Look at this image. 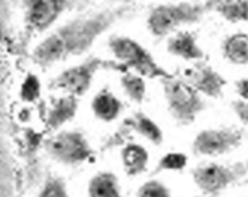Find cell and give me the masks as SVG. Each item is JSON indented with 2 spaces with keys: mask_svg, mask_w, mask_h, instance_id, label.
I'll use <instances>...</instances> for the list:
<instances>
[{
  "mask_svg": "<svg viewBox=\"0 0 248 197\" xmlns=\"http://www.w3.org/2000/svg\"><path fill=\"white\" fill-rule=\"evenodd\" d=\"M169 114L180 125H190L205 109V100L183 78L168 76L162 79Z\"/></svg>",
  "mask_w": 248,
  "mask_h": 197,
  "instance_id": "3",
  "label": "cell"
},
{
  "mask_svg": "<svg viewBox=\"0 0 248 197\" xmlns=\"http://www.w3.org/2000/svg\"><path fill=\"white\" fill-rule=\"evenodd\" d=\"M187 155L181 152H169L160 158V161L157 163L155 173L163 172V170H181L187 166Z\"/></svg>",
  "mask_w": 248,
  "mask_h": 197,
  "instance_id": "21",
  "label": "cell"
},
{
  "mask_svg": "<svg viewBox=\"0 0 248 197\" xmlns=\"http://www.w3.org/2000/svg\"><path fill=\"white\" fill-rule=\"evenodd\" d=\"M88 194L90 197H123L118 188L117 176L109 172H102L92 179Z\"/></svg>",
  "mask_w": 248,
  "mask_h": 197,
  "instance_id": "18",
  "label": "cell"
},
{
  "mask_svg": "<svg viewBox=\"0 0 248 197\" xmlns=\"http://www.w3.org/2000/svg\"><path fill=\"white\" fill-rule=\"evenodd\" d=\"M209 12L218 14L229 23L248 21V0H205Z\"/></svg>",
  "mask_w": 248,
  "mask_h": 197,
  "instance_id": "12",
  "label": "cell"
},
{
  "mask_svg": "<svg viewBox=\"0 0 248 197\" xmlns=\"http://www.w3.org/2000/svg\"><path fill=\"white\" fill-rule=\"evenodd\" d=\"M223 56L236 66H248V34L238 31L229 34L221 45Z\"/></svg>",
  "mask_w": 248,
  "mask_h": 197,
  "instance_id": "13",
  "label": "cell"
},
{
  "mask_svg": "<svg viewBox=\"0 0 248 197\" xmlns=\"http://www.w3.org/2000/svg\"><path fill=\"white\" fill-rule=\"evenodd\" d=\"M132 12V5H123L69 21L36 46L33 60L46 67L70 56H79L94 44L100 34Z\"/></svg>",
  "mask_w": 248,
  "mask_h": 197,
  "instance_id": "1",
  "label": "cell"
},
{
  "mask_svg": "<svg viewBox=\"0 0 248 197\" xmlns=\"http://www.w3.org/2000/svg\"><path fill=\"white\" fill-rule=\"evenodd\" d=\"M235 87H236V93L239 94V97L244 100H248V78H242L236 81Z\"/></svg>",
  "mask_w": 248,
  "mask_h": 197,
  "instance_id": "26",
  "label": "cell"
},
{
  "mask_svg": "<svg viewBox=\"0 0 248 197\" xmlns=\"http://www.w3.org/2000/svg\"><path fill=\"white\" fill-rule=\"evenodd\" d=\"M206 197H209V196H206Z\"/></svg>",
  "mask_w": 248,
  "mask_h": 197,
  "instance_id": "28",
  "label": "cell"
},
{
  "mask_svg": "<svg viewBox=\"0 0 248 197\" xmlns=\"http://www.w3.org/2000/svg\"><path fill=\"white\" fill-rule=\"evenodd\" d=\"M121 102L108 90H102L93 100V112L102 121H114L121 112Z\"/></svg>",
  "mask_w": 248,
  "mask_h": 197,
  "instance_id": "16",
  "label": "cell"
},
{
  "mask_svg": "<svg viewBox=\"0 0 248 197\" xmlns=\"http://www.w3.org/2000/svg\"><path fill=\"white\" fill-rule=\"evenodd\" d=\"M48 151L66 165H79L93 157V150L79 132H64L48 142Z\"/></svg>",
  "mask_w": 248,
  "mask_h": 197,
  "instance_id": "8",
  "label": "cell"
},
{
  "mask_svg": "<svg viewBox=\"0 0 248 197\" xmlns=\"http://www.w3.org/2000/svg\"><path fill=\"white\" fill-rule=\"evenodd\" d=\"M244 139V133L235 127L206 129L199 132L193 140V152L199 155H221L236 150Z\"/></svg>",
  "mask_w": 248,
  "mask_h": 197,
  "instance_id": "7",
  "label": "cell"
},
{
  "mask_svg": "<svg viewBox=\"0 0 248 197\" xmlns=\"http://www.w3.org/2000/svg\"><path fill=\"white\" fill-rule=\"evenodd\" d=\"M115 2H120V3H124V5H130L133 0H115Z\"/></svg>",
  "mask_w": 248,
  "mask_h": 197,
  "instance_id": "27",
  "label": "cell"
},
{
  "mask_svg": "<svg viewBox=\"0 0 248 197\" xmlns=\"http://www.w3.org/2000/svg\"><path fill=\"white\" fill-rule=\"evenodd\" d=\"M138 197H170V191L160 181H150L139 188Z\"/></svg>",
  "mask_w": 248,
  "mask_h": 197,
  "instance_id": "22",
  "label": "cell"
},
{
  "mask_svg": "<svg viewBox=\"0 0 248 197\" xmlns=\"http://www.w3.org/2000/svg\"><path fill=\"white\" fill-rule=\"evenodd\" d=\"M70 6V0H26V23L33 31L46 30Z\"/></svg>",
  "mask_w": 248,
  "mask_h": 197,
  "instance_id": "10",
  "label": "cell"
},
{
  "mask_svg": "<svg viewBox=\"0 0 248 197\" xmlns=\"http://www.w3.org/2000/svg\"><path fill=\"white\" fill-rule=\"evenodd\" d=\"M168 52L188 61H201L205 57L203 49L198 44V36L188 30L170 36L168 39Z\"/></svg>",
  "mask_w": 248,
  "mask_h": 197,
  "instance_id": "11",
  "label": "cell"
},
{
  "mask_svg": "<svg viewBox=\"0 0 248 197\" xmlns=\"http://www.w3.org/2000/svg\"><path fill=\"white\" fill-rule=\"evenodd\" d=\"M78 109V100L75 96H67L60 97L54 102L48 112V127L49 129H57L70 118H74Z\"/></svg>",
  "mask_w": 248,
  "mask_h": 197,
  "instance_id": "15",
  "label": "cell"
},
{
  "mask_svg": "<svg viewBox=\"0 0 248 197\" xmlns=\"http://www.w3.org/2000/svg\"><path fill=\"white\" fill-rule=\"evenodd\" d=\"M133 133V129H132V124L129 121V118H126L120 127L106 139L105 145H103V150L108 151V150H112V148H117V147H123L124 143H126V140L132 136Z\"/></svg>",
  "mask_w": 248,
  "mask_h": 197,
  "instance_id": "20",
  "label": "cell"
},
{
  "mask_svg": "<svg viewBox=\"0 0 248 197\" xmlns=\"http://www.w3.org/2000/svg\"><path fill=\"white\" fill-rule=\"evenodd\" d=\"M41 94V84L34 75H29L21 87V97L26 102L36 100Z\"/></svg>",
  "mask_w": 248,
  "mask_h": 197,
  "instance_id": "23",
  "label": "cell"
},
{
  "mask_svg": "<svg viewBox=\"0 0 248 197\" xmlns=\"http://www.w3.org/2000/svg\"><path fill=\"white\" fill-rule=\"evenodd\" d=\"M232 107H233V112L236 114V117L239 118L241 122H244V125L248 127V100H235L232 103Z\"/></svg>",
  "mask_w": 248,
  "mask_h": 197,
  "instance_id": "25",
  "label": "cell"
},
{
  "mask_svg": "<svg viewBox=\"0 0 248 197\" xmlns=\"http://www.w3.org/2000/svg\"><path fill=\"white\" fill-rule=\"evenodd\" d=\"M248 173V161L233 165L206 163L193 169V181L206 196H216L230 185L238 184Z\"/></svg>",
  "mask_w": 248,
  "mask_h": 197,
  "instance_id": "6",
  "label": "cell"
},
{
  "mask_svg": "<svg viewBox=\"0 0 248 197\" xmlns=\"http://www.w3.org/2000/svg\"><path fill=\"white\" fill-rule=\"evenodd\" d=\"M121 160L129 175H140L145 172L148 165V151L138 143H124Z\"/></svg>",
  "mask_w": 248,
  "mask_h": 197,
  "instance_id": "14",
  "label": "cell"
},
{
  "mask_svg": "<svg viewBox=\"0 0 248 197\" xmlns=\"http://www.w3.org/2000/svg\"><path fill=\"white\" fill-rule=\"evenodd\" d=\"M109 49L114 54L118 63H121L127 70L133 69L138 75L147 78L163 79L170 76L169 72L158 64L154 57L138 41L127 36H114L109 39Z\"/></svg>",
  "mask_w": 248,
  "mask_h": 197,
  "instance_id": "4",
  "label": "cell"
},
{
  "mask_svg": "<svg viewBox=\"0 0 248 197\" xmlns=\"http://www.w3.org/2000/svg\"><path fill=\"white\" fill-rule=\"evenodd\" d=\"M120 82L130 100H133L136 103H140L144 100L147 88H145V82L140 75H135V74H130V72H126V74H121Z\"/></svg>",
  "mask_w": 248,
  "mask_h": 197,
  "instance_id": "19",
  "label": "cell"
},
{
  "mask_svg": "<svg viewBox=\"0 0 248 197\" xmlns=\"http://www.w3.org/2000/svg\"><path fill=\"white\" fill-rule=\"evenodd\" d=\"M209 12L206 2H178L157 5L151 9L147 29L157 39H163L184 26L198 24Z\"/></svg>",
  "mask_w": 248,
  "mask_h": 197,
  "instance_id": "2",
  "label": "cell"
},
{
  "mask_svg": "<svg viewBox=\"0 0 248 197\" xmlns=\"http://www.w3.org/2000/svg\"><path fill=\"white\" fill-rule=\"evenodd\" d=\"M129 121L132 124L133 133L136 132L142 137L148 139L150 142L155 143V145H160L163 142V132L158 125L144 112H136L132 117H129Z\"/></svg>",
  "mask_w": 248,
  "mask_h": 197,
  "instance_id": "17",
  "label": "cell"
},
{
  "mask_svg": "<svg viewBox=\"0 0 248 197\" xmlns=\"http://www.w3.org/2000/svg\"><path fill=\"white\" fill-rule=\"evenodd\" d=\"M183 79L187 81L199 94L211 99L221 97L226 87L224 76L203 61H198L194 63V66L186 69Z\"/></svg>",
  "mask_w": 248,
  "mask_h": 197,
  "instance_id": "9",
  "label": "cell"
},
{
  "mask_svg": "<svg viewBox=\"0 0 248 197\" xmlns=\"http://www.w3.org/2000/svg\"><path fill=\"white\" fill-rule=\"evenodd\" d=\"M102 69L120 72V74H126V72H129L118 61L92 57L78 66H74V67L62 72V74L52 81L51 85L59 90H64V91H67L70 96H75V97L82 96L87 90L90 88L94 75Z\"/></svg>",
  "mask_w": 248,
  "mask_h": 197,
  "instance_id": "5",
  "label": "cell"
},
{
  "mask_svg": "<svg viewBox=\"0 0 248 197\" xmlns=\"http://www.w3.org/2000/svg\"><path fill=\"white\" fill-rule=\"evenodd\" d=\"M84 2H85V0H84Z\"/></svg>",
  "mask_w": 248,
  "mask_h": 197,
  "instance_id": "29",
  "label": "cell"
},
{
  "mask_svg": "<svg viewBox=\"0 0 248 197\" xmlns=\"http://www.w3.org/2000/svg\"><path fill=\"white\" fill-rule=\"evenodd\" d=\"M39 197H69V196H67L66 185L63 184V181L52 178L49 181H46Z\"/></svg>",
  "mask_w": 248,
  "mask_h": 197,
  "instance_id": "24",
  "label": "cell"
}]
</instances>
